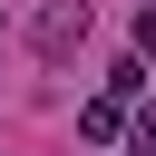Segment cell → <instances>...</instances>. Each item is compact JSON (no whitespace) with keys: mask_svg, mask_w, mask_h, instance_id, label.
<instances>
[{"mask_svg":"<svg viewBox=\"0 0 156 156\" xmlns=\"http://www.w3.org/2000/svg\"><path fill=\"white\" fill-rule=\"evenodd\" d=\"M88 29H98V10H88V0H39V20H29V39H39L49 58H68Z\"/></svg>","mask_w":156,"mask_h":156,"instance_id":"obj_1","label":"cell"},{"mask_svg":"<svg viewBox=\"0 0 156 156\" xmlns=\"http://www.w3.org/2000/svg\"><path fill=\"white\" fill-rule=\"evenodd\" d=\"M78 127H88L98 146H107V136H127V98H107V88H98V98L78 107Z\"/></svg>","mask_w":156,"mask_h":156,"instance_id":"obj_2","label":"cell"},{"mask_svg":"<svg viewBox=\"0 0 156 156\" xmlns=\"http://www.w3.org/2000/svg\"><path fill=\"white\" fill-rule=\"evenodd\" d=\"M107 98H127V107H136V98H146V58H117V68H107Z\"/></svg>","mask_w":156,"mask_h":156,"instance_id":"obj_3","label":"cell"},{"mask_svg":"<svg viewBox=\"0 0 156 156\" xmlns=\"http://www.w3.org/2000/svg\"><path fill=\"white\" fill-rule=\"evenodd\" d=\"M127 146H136V156H156V98H146V107H127Z\"/></svg>","mask_w":156,"mask_h":156,"instance_id":"obj_4","label":"cell"},{"mask_svg":"<svg viewBox=\"0 0 156 156\" xmlns=\"http://www.w3.org/2000/svg\"><path fill=\"white\" fill-rule=\"evenodd\" d=\"M136 58H156V10H136Z\"/></svg>","mask_w":156,"mask_h":156,"instance_id":"obj_5","label":"cell"}]
</instances>
